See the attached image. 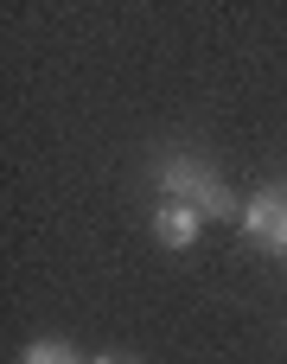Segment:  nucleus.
Segmentation results:
<instances>
[{
  "mask_svg": "<svg viewBox=\"0 0 287 364\" xmlns=\"http://www.w3.org/2000/svg\"><path fill=\"white\" fill-rule=\"evenodd\" d=\"M205 179H211V166H205L198 154H166V160H153V186H160L173 205H192V198L205 192Z\"/></svg>",
  "mask_w": 287,
  "mask_h": 364,
  "instance_id": "obj_1",
  "label": "nucleus"
},
{
  "mask_svg": "<svg viewBox=\"0 0 287 364\" xmlns=\"http://www.w3.org/2000/svg\"><path fill=\"white\" fill-rule=\"evenodd\" d=\"M281 211H287V186H262V192L243 205V218H237V224H243V237H249V243H269V237H275V224H281Z\"/></svg>",
  "mask_w": 287,
  "mask_h": 364,
  "instance_id": "obj_2",
  "label": "nucleus"
},
{
  "mask_svg": "<svg viewBox=\"0 0 287 364\" xmlns=\"http://www.w3.org/2000/svg\"><path fill=\"white\" fill-rule=\"evenodd\" d=\"M198 230H205V218H198L192 205L160 198V211H153V237H160L166 250H192V243H198Z\"/></svg>",
  "mask_w": 287,
  "mask_h": 364,
  "instance_id": "obj_3",
  "label": "nucleus"
},
{
  "mask_svg": "<svg viewBox=\"0 0 287 364\" xmlns=\"http://www.w3.org/2000/svg\"><path fill=\"white\" fill-rule=\"evenodd\" d=\"M19 364H77V352H70L64 339H32V346L19 352Z\"/></svg>",
  "mask_w": 287,
  "mask_h": 364,
  "instance_id": "obj_4",
  "label": "nucleus"
},
{
  "mask_svg": "<svg viewBox=\"0 0 287 364\" xmlns=\"http://www.w3.org/2000/svg\"><path fill=\"white\" fill-rule=\"evenodd\" d=\"M269 250H275V256H287V211H281V224H275V237H269Z\"/></svg>",
  "mask_w": 287,
  "mask_h": 364,
  "instance_id": "obj_5",
  "label": "nucleus"
},
{
  "mask_svg": "<svg viewBox=\"0 0 287 364\" xmlns=\"http://www.w3.org/2000/svg\"><path fill=\"white\" fill-rule=\"evenodd\" d=\"M90 364H134V358H90Z\"/></svg>",
  "mask_w": 287,
  "mask_h": 364,
  "instance_id": "obj_6",
  "label": "nucleus"
}]
</instances>
